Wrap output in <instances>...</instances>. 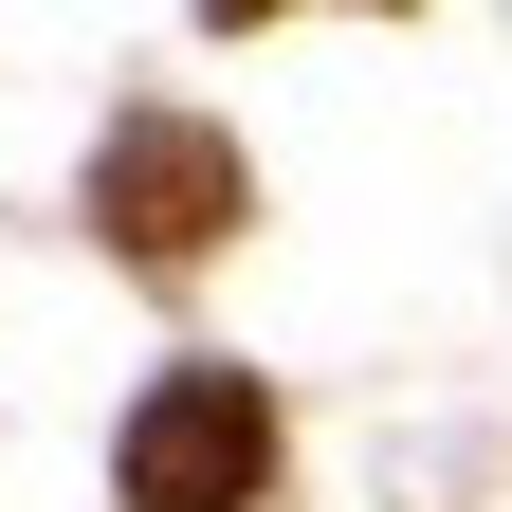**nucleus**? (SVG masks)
<instances>
[{"instance_id": "f257e3e1", "label": "nucleus", "mask_w": 512, "mask_h": 512, "mask_svg": "<svg viewBox=\"0 0 512 512\" xmlns=\"http://www.w3.org/2000/svg\"><path fill=\"white\" fill-rule=\"evenodd\" d=\"M275 494V403L256 366H165L128 403V512H256Z\"/></svg>"}, {"instance_id": "f03ea898", "label": "nucleus", "mask_w": 512, "mask_h": 512, "mask_svg": "<svg viewBox=\"0 0 512 512\" xmlns=\"http://www.w3.org/2000/svg\"><path fill=\"white\" fill-rule=\"evenodd\" d=\"M92 220L128 256H220L238 238V147H220L202 110H128L110 147H92Z\"/></svg>"}, {"instance_id": "7ed1b4c3", "label": "nucleus", "mask_w": 512, "mask_h": 512, "mask_svg": "<svg viewBox=\"0 0 512 512\" xmlns=\"http://www.w3.org/2000/svg\"><path fill=\"white\" fill-rule=\"evenodd\" d=\"M202 19H220V37H238V19H275V0H202Z\"/></svg>"}]
</instances>
